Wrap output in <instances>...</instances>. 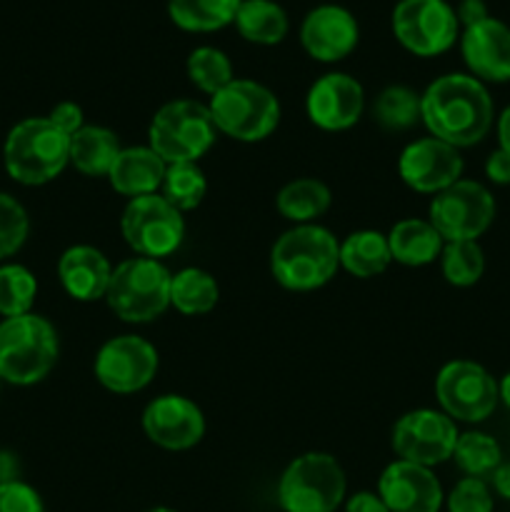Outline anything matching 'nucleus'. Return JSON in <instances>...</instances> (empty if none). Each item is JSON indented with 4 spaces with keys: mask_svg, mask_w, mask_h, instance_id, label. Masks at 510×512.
<instances>
[{
    "mask_svg": "<svg viewBox=\"0 0 510 512\" xmlns=\"http://www.w3.org/2000/svg\"><path fill=\"white\" fill-rule=\"evenodd\" d=\"M345 498V473L333 455L305 453L285 468L278 485L285 512H335Z\"/></svg>",
    "mask_w": 510,
    "mask_h": 512,
    "instance_id": "obj_8",
    "label": "nucleus"
},
{
    "mask_svg": "<svg viewBox=\"0 0 510 512\" xmlns=\"http://www.w3.org/2000/svg\"><path fill=\"white\" fill-rule=\"evenodd\" d=\"M143 430L165 450H188L205 435V418L193 400L183 395H160L145 408Z\"/></svg>",
    "mask_w": 510,
    "mask_h": 512,
    "instance_id": "obj_17",
    "label": "nucleus"
},
{
    "mask_svg": "<svg viewBox=\"0 0 510 512\" xmlns=\"http://www.w3.org/2000/svg\"><path fill=\"white\" fill-rule=\"evenodd\" d=\"M208 108L215 128L240 143H258L268 138L280 120L278 98L255 80L235 78L210 98Z\"/></svg>",
    "mask_w": 510,
    "mask_h": 512,
    "instance_id": "obj_7",
    "label": "nucleus"
},
{
    "mask_svg": "<svg viewBox=\"0 0 510 512\" xmlns=\"http://www.w3.org/2000/svg\"><path fill=\"white\" fill-rule=\"evenodd\" d=\"M48 118H50V123H53L58 130H63L68 138H73V135L83 128V108L75 103H70V100L55 105L53 113H50Z\"/></svg>",
    "mask_w": 510,
    "mask_h": 512,
    "instance_id": "obj_39",
    "label": "nucleus"
},
{
    "mask_svg": "<svg viewBox=\"0 0 510 512\" xmlns=\"http://www.w3.org/2000/svg\"><path fill=\"white\" fill-rule=\"evenodd\" d=\"M435 395L445 415L463 423H483L498 405V383L493 375L470 360H453L435 378Z\"/></svg>",
    "mask_w": 510,
    "mask_h": 512,
    "instance_id": "obj_12",
    "label": "nucleus"
},
{
    "mask_svg": "<svg viewBox=\"0 0 510 512\" xmlns=\"http://www.w3.org/2000/svg\"><path fill=\"white\" fill-rule=\"evenodd\" d=\"M378 495L390 512H438L443 505L438 478L408 460H395L383 470Z\"/></svg>",
    "mask_w": 510,
    "mask_h": 512,
    "instance_id": "obj_20",
    "label": "nucleus"
},
{
    "mask_svg": "<svg viewBox=\"0 0 510 512\" xmlns=\"http://www.w3.org/2000/svg\"><path fill=\"white\" fill-rule=\"evenodd\" d=\"M218 283L213 275L200 268H185L173 275L170 283V305L183 315L210 313L218 303Z\"/></svg>",
    "mask_w": 510,
    "mask_h": 512,
    "instance_id": "obj_29",
    "label": "nucleus"
},
{
    "mask_svg": "<svg viewBox=\"0 0 510 512\" xmlns=\"http://www.w3.org/2000/svg\"><path fill=\"white\" fill-rule=\"evenodd\" d=\"M160 188H163V198L183 213V210H193L203 203L208 183H205L203 170L195 163H173L165 168Z\"/></svg>",
    "mask_w": 510,
    "mask_h": 512,
    "instance_id": "obj_31",
    "label": "nucleus"
},
{
    "mask_svg": "<svg viewBox=\"0 0 510 512\" xmlns=\"http://www.w3.org/2000/svg\"><path fill=\"white\" fill-rule=\"evenodd\" d=\"M170 283L173 275L163 263L153 258H130L110 275L105 300L125 323H150L168 310Z\"/></svg>",
    "mask_w": 510,
    "mask_h": 512,
    "instance_id": "obj_5",
    "label": "nucleus"
},
{
    "mask_svg": "<svg viewBox=\"0 0 510 512\" xmlns=\"http://www.w3.org/2000/svg\"><path fill=\"white\" fill-rule=\"evenodd\" d=\"M493 485L500 498L510 500V463H500L493 470Z\"/></svg>",
    "mask_w": 510,
    "mask_h": 512,
    "instance_id": "obj_43",
    "label": "nucleus"
},
{
    "mask_svg": "<svg viewBox=\"0 0 510 512\" xmlns=\"http://www.w3.org/2000/svg\"><path fill=\"white\" fill-rule=\"evenodd\" d=\"M360 40L355 15L343 5H318L300 25V43L310 58L320 63H338L348 58Z\"/></svg>",
    "mask_w": 510,
    "mask_h": 512,
    "instance_id": "obj_16",
    "label": "nucleus"
},
{
    "mask_svg": "<svg viewBox=\"0 0 510 512\" xmlns=\"http://www.w3.org/2000/svg\"><path fill=\"white\" fill-rule=\"evenodd\" d=\"M120 153L118 135L100 125H83L70 138V163L90 178L108 175Z\"/></svg>",
    "mask_w": 510,
    "mask_h": 512,
    "instance_id": "obj_24",
    "label": "nucleus"
},
{
    "mask_svg": "<svg viewBox=\"0 0 510 512\" xmlns=\"http://www.w3.org/2000/svg\"><path fill=\"white\" fill-rule=\"evenodd\" d=\"M58 275L70 298L90 303V300L105 298L113 268L100 250L90 245H73L60 255Z\"/></svg>",
    "mask_w": 510,
    "mask_h": 512,
    "instance_id": "obj_21",
    "label": "nucleus"
},
{
    "mask_svg": "<svg viewBox=\"0 0 510 512\" xmlns=\"http://www.w3.org/2000/svg\"><path fill=\"white\" fill-rule=\"evenodd\" d=\"M498 143H500V150H505V153L510 155V105L500 113L498 118Z\"/></svg>",
    "mask_w": 510,
    "mask_h": 512,
    "instance_id": "obj_44",
    "label": "nucleus"
},
{
    "mask_svg": "<svg viewBox=\"0 0 510 512\" xmlns=\"http://www.w3.org/2000/svg\"><path fill=\"white\" fill-rule=\"evenodd\" d=\"M498 395H500V400H503V403L510 408V373L498 383Z\"/></svg>",
    "mask_w": 510,
    "mask_h": 512,
    "instance_id": "obj_45",
    "label": "nucleus"
},
{
    "mask_svg": "<svg viewBox=\"0 0 510 512\" xmlns=\"http://www.w3.org/2000/svg\"><path fill=\"white\" fill-rule=\"evenodd\" d=\"M443 275L455 288H470L483 278L485 255L475 240H455L443 248Z\"/></svg>",
    "mask_w": 510,
    "mask_h": 512,
    "instance_id": "obj_34",
    "label": "nucleus"
},
{
    "mask_svg": "<svg viewBox=\"0 0 510 512\" xmlns=\"http://www.w3.org/2000/svg\"><path fill=\"white\" fill-rule=\"evenodd\" d=\"M453 458L468 478H483L500 465V445L485 433L458 435Z\"/></svg>",
    "mask_w": 510,
    "mask_h": 512,
    "instance_id": "obj_35",
    "label": "nucleus"
},
{
    "mask_svg": "<svg viewBox=\"0 0 510 512\" xmlns=\"http://www.w3.org/2000/svg\"><path fill=\"white\" fill-rule=\"evenodd\" d=\"M188 78L195 88L208 93L210 98L235 80L228 55L218 48H210V45L195 48L188 55Z\"/></svg>",
    "mask_w": 510,
    "mask_h": 512,
    "instance_id": "obj_32",
    "label": "nucleus"
},
{
    "mask_svg": "<svg viewBox=\"0 0 510 512\" xmlns=\"http://www.w3.org/2000/svg\"><path fill=\"white\" fill-rule=\"evenodd\" d=\"M120 228L125 243L135 253L153 260L175 253L185 238L183 215L158 193L130 200L123 210Z\"/></svg>",
    "mask_w": 510,
    "mask_h": 512,
    "instance_id": "obj_9",
    "label": "nucleus"
},
{
    "mask_svg": "<svg viewBox=\"0 0 510 512\" xmlns=\"http://www.w3.org/2000/svg\"><path fill=\"white\" fill-rule=\"evenodd\" d=\"M448 512H493V498L480 478H463L448 495Z\"/></svg>",
    "mask_w": 510,
    "mask_h": 512,
    "instance_id": "obj_37",
    "label": "nucleus"
},
{
    "mask_svg": "<svg viewBox=\"0 0 510 512\" xmlns=\"http://www.w3.org/2000/svg\"><path fill=\"white\" fill-rule=\"evenodd\" d=\"M5 170L20 185H45L70 163V138L50 118H25L5 138Z\"/></svg>",
    "mask_w": 510,
    "mask_h": 512,
    "instance_id": "obj_3",
    "label": "nucleus"
},
{
    "mask_svg": "<svg viewBox=\"0 0 510 512\" xmlns=\"http://www.w3.org/2000/svg\"><path fill=\"white\" fill-rule=\"evenodd\" d=\"M58 333L35 313L5 318L0 323V380L10 385H35L58 360Z\"/></svg>",
    "mask_w": 510,
    "mask_h": 512,
    "instance_id": "obj_4",
    "label": "nucleus"
},
{
    "mask_svg": "<svg viewBox=\"0 0 510 512\" xmlns=\"http://www.w3.org/2000/svg\"><path fill=\"white\" fill-rule=\"evenodd\" d=\"M373 118L390 133L413 128L420 120V95L405 85H390L375 100Z\"/></svg>",
    "mask_w": 510,
    "mask_h": 512,
    "instance_id": "obj_30",
    "label": "nucleus"
},
{
    "mask_svg": "<svg viewBox=\"0 0 510 512\" xmlns=\"http://www.w3.org/2000/svg\"><path fill=\"white\" fill-rule=\"evenodd\" d=\"M365 105L363 85L348 73H328L313 83L305 98L308 118L323 130H345L360 120Z\"/></svg>",
    "mask_w": 510,
    "mask_h": 512,
    "instance_id": "obj_18",
    "label": "nucleus"
},
{
    "mask_svg": "<svg viewBox=\"0 0 510 512\" xmlns=\"http://www.w3.org/2000/svg\"><path fill=\"white\" fill-rule=\"evenodd\" d=\"M455 15H458V23L463 25V28H470V25L490 18L485 0H460L458 8H455Z\"/></svg>",
    "mask_w": 510,
    "mask_h": 512,
    "instance_id": "obj_41",
    "label": "nucleus"
},
{
    "mask_svg": "<svg viewBox=\"0 0 510 512\" xmlns=\"http://www.w3.org/2000/svg\"><path fill=\"white\" fill-rule=\"evenodd\" d=\"M460 53L470 75L480 83L510 80V25L498 18H485L460 35Z\"/></svg>",
    "mask_w": 510,
    "mask_h": 512,
    "instance_id": "obj_19",
    "label": "nucleus"
},
{
    "mask_svg": "<svg viewBox=\"0 0 510 512\" xmlns=\"http://www.w3.org/2000/svg\"><path fill=\"white\" fill-rule=\"evenodd\" d=\"M420 120L428 125L433 138L453 148H470L480 143L493 125V98L473 75H440L420 95Z\"/></svg>",
    "mask_w": 510,
    "mask_h": 512,
    "instance_id": "obj_1",
    "label": "nucleus"
},
{
    "mask_svg": "<svg viewBox=\"0 0 510 512\" xmlns=\"http://www.w3.org/2000/svg\"><path fill=\"white\" fill-rule=\"evenodd\" d=\"M213 115L198 100H173L155 113L150 123V148L168 165L195 163L215 143Z\"/></svg>",
    "mask_w": 510,
    "mask_h": 512,
    "instance_id": "obj_6",
    "label": "nucleus"
},
{
    "mask_svg": "<svg viewBox=\"0 0 510 512\" xmlns=\"http://www.w3.org/2000/svg\"><path fill=\"white\" fill-rule=\"evenodd\" d=\"M233 23L255 45H278L288 35V15L275 0H243Z\"/></svg>",
    "mask_w": 510,
    "mask_h": 512,
    "instance_id": "obj_25",
    "label": "nucleus"
},
{
    "mask_svg": "<svg viewBox=\"0 0 510 512\" xmlns=\"http://www.w3.org/2000/svg\"><path fill=\"white\" fill-rule=\"evenodd\" d=\"M165 163L153 148H120L108 180L120 195L140 198V195H153L163 185Z\"/></svg>",
    "mask_w": 510,
    "mask_h": 512,
    "instance_id": "obj_22",
    "label": "nucleus"
},
{
    "mask_svg": "<svg viewBox=\"0 0 510 512\" xmlns=\"http://www.w3.org/2000/svg\"><path fill=\"white\" fill-rule=\"evenodd\" d=\"M485 175L495 185H510V155L500 148L493 150L488 163H485Z\"/></svg>",
    "mask_w": 510,
    "mask_h": 512,
    "instance_id": "obj_40",
    "label": "nucleus"
},
{
    "mask_svg": "<svg viewBox=\"0 0 510 512\" xmlns=\"http://www.w3.org/2000/svg\"><path fill=\"white\" fill-rule=\"evenodd\" d=\"M38 295V280L23 265H3L0 268V315L18 318L30 313Z\"/></svg>",
    "mask_w": 510,
    "mask_h": 512,
    "instance_id": "obj_33",
    "label": "nucleus"
},
{
    "mask_svg": "<svg viewBox=\"0 0 510 512\" xmlns=\"http://www.w3.org/2000/svg\"><path fill=\"white\" fill-rule=\"evenodd\" d=\"M30 220L23 205L8 193H0V260L10 258L28 240Z\"/></svg>",
    "mask_w": 510,
    "mask_h": 512,
    "instance_id": "obj_36",
    "label": "nucleus"
},
{
    "mask_svg": "<svg viewBox=\"0 0 510 512\" xmlns=\"http://www.w3.org/2000/svg\"><path fill=\"white\" fill-rule=\"evenodd\" d=\"M148 512H175V510H168V508H155V510H148Z\"/></svg>",
    "mask_w": 510,
    "mask_h": 512,
    "instance_id": "obj_46",
    "label": "nucleus"
},
{
    "mask_svg": "<svg viewBox=\"0 0 510 512\" xmlns=\"http://www.w3.org/2000/svg\"><path fill=\"white\" fill-rule=\"evenodd\" d=\"M455 443H458V428L448 415L438 410H413L403 415L393 428L395 453L423 468L453 458Z\"/></svg>",
    "mask_w": 510,
    "mask_h": 512,
    "instance_id": "obj_13",
    "label": "nucleus"
},
{
    "mask_svg": "<svg viewBox=\"0 0 510 512\" xmlns=\"http://www.w3.org/2000/svg\"><path fill=\"white\" fill-rule=\"evenodd\" d=\"M340 265V245L320 225H295L270 253V270L288 290H315L328 283Z\"/></svg>",
    "mask_w": 510,
    "mask_h": 512,
    "instance_id": "obj_2",
    "label": "nucleus"
},
{
    "mask_svg": "<svg viewBox=\"0 0 510 512\" xmlns=\"http://www.w3.org/2000/svg\"><path fill=\"white\" fill-rule=\"evenodd\" d=\"M390 245L378 230H358L340 245V265L355 278H373L390 265Z\"/></svg>",
    "mask_w": 510,
    "mask_h": 512,
    "instance_id": "obj_26",
    "label": "nucleus"
},
{
    "mask_svg": "<svg viewBox=\"0 0 510 512\" xmlns=\"http://www.w3.org/2000/svg\"><path fill=\"white\" fill-rule=\"evenodd\" d=\"M278 210L283 218L298 225H308L330 208L328 185L315 178H300L285 185L278 193Z\"/></svg>",
    "mask_w": 510,
    "mask_h": 512,
    "instance_id": "obj_28",
    "label": "nucleus"
},
{
    "mask_svg": "<svg viewBox=\"0 0 510 512\" xmlns=\"http://www.w3.org/2000/svg\"><path fill=\"white\" fill-rule=\"evenodd\" d=\"M463 158L458 148L438 138H420L400 153L398 170L405 185L418 193H435L458 183L463 175Z\"/></svg>",
    "mask_w": 510,
    "mask_h": 512,
    "instance_id": "obj_15",
    "label": "nucleus"
},
{
    "mask_svg": "<svg viewBox=\"0 0 510 512\" xmlns=\"http://www.w3.org/2000/svg\"><path fill=\"white\" fill-rule=\"evenodd\" d=\"M345 512H390L383 498L375 493H355L345 505Z\"/></svg>",
    "mask_w": 510,
    "mask_h": 512,
    "instance_id": "obj_42",
    "label": "nucleus"
},
{
    "mask_svg": "<svg viewBox=\"0 0 510 512\" xmlns=\"http://www.w3.org/2000/svg\"><path fill=\"white\" fill-rule=\"evenodd\" d=\"M0 512H45L43 500L20 480L0 483Z\"/></svg>",
    "mask_w": 510,
    "mask_h": 512,
    "instance_id": "obj_38",
    "label": "nucleus"
},
{
    "mask_svg": "<svg viewBox=\"0 0 510 512\" xmlns=\"http://www.w3.org/2000/svg\"><path fill=\"white\" fill-rule=\"evenodd\" d=\"M493 218V195L475 180H458L450 188L440 190L430 203V225L448 243L478 240L490 228Z\"/></svg>",
    "mask_w": 510,
    "mask_h": 512,
    "instance_id": "obj_11",
    "label": "nucleus"
},
{
    "mask_svg": "<svg viewBox=\"0 0 510 512\" xmlns=\"http://www.w3.org/2000/svg\"><path fill=\"white\" fill-rule=\"evenodd\" d=\"M393 33L405 50L433 58L453 48L460 23L445 0H400L393 10Z\"/></svg>",
    "mask_w": 510,
    "mask_h": 512,
    "instance_id": "obj_10",
    "label": "nucleus"
},
{
    "mask_svg": "<svg viewBox=\"0 0 510 512\" xmlns=\"http://www.w3.org/2000/svg\"><path fill=\"white\" fill-rule=\"evenodd\" d=\"M388 245L395 263L410 265V268L433 263L443 253V238H440L438 230L430 225V220L418 218L395 223L388 235Z\"/></svg>",
    "mask_w": 510,
    "mask_h": 512,
    "instance_id": "obj_23",
    "label": "nucleus"
},
{
    "mask_svg": "<svg viewBox=\"0 0 510 512\" xmlns=\"http://www.w3.org/2000/svg\"><path fill=\"white\" fill-rule=\"evenodd\" d=\"M158 373V350L138 335L108 340L95 358V378L113 393H138Z\"/></svg>",
    "mask_w": 510,
    "mask_h": 512,
    "instance_id": "obj_14",
    "label": "nucleus"
},
{
    "mask_svg": "<svg viewBox=\"0 0 510 512\" xmlns=\"http://www.w3.org/2000/svg\"><path fill=\"white\" fill-rule=\"evenodd\" d=\"M243 0H168V15L188 33H213L235 20Z\"/></svg>",
    "mask_w": 510,
    "mask_h": 512,
    "instance_id": "obj_27",
    "label": "nucleus"
}]
</instances>
